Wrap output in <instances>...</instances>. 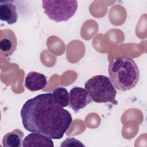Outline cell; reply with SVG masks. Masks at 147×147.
<instances>
[{
    "mask_svg": "<svg viewBox=\"0 0 147 147\" xmlns=\"http://www.w3.org/2000/svg\"><path fill=\"white\" fill-rule=\"evenodd\" d=\"M20 115L24 129L59 140L72 122L71 113L61 107L52 93L40 94L23 105Z\"/></svg>",
    "mask_w": 147,
    "mask_h": 147,
    "instance_id": "obj_1",
    "label": "cell"
},
{
    "mask_svg": "<svg viewBox=\"0 0 147 147\" xmlns=\"http://www.w3.org/2000/svg\"><path fill=\"white\" fill-rule=\"evenodd\" d=\"M110 80L114 87L119 91L133 88L140 79V70L133 59L121 56L111 60L109 65Z\"/></svg>",
    "mask_w": 147,
    "mask_h": 147,
    "instance_id": "obj_2",
    "label": "cell"
},
{
    "mask_svg": "<svg viewBox=\"0 0 147 147\" xmlns=\"http://www.w3.org/2000/svg\"><path fill=\"white\" fill-rule=\"evenodd\" d=\"M92 101L101 103H116L117 91L110 79L105 75H98L90 78L84 84Z\"/></svg>",
    "mask_w": 147,
    "mask_h": 147,
    "instance_id": "obj_3",
    "label": "cell"
},
{
    "mask_svg": "<svg viewBox=\"0 0 147 147\" xmlns=\"http://www.w3.org/2000/svg\"><path fill=\"white\" fill-rule=\"evenodd\" d=\"M45 14L49 19L56 22L67 21L72 17L78 8L77 1H42Z\"/></svg>",
    "mask_w": 147,
    "mask_h": 147,
    "instance_id": "obj_4",
    "label": "cell"
},
{
    "mask_svg": "<svg viewBox=\"0 0 147 147\" xmlns=\"http://www.w3.org/2000/svg\"><path fill=\"white\" fill-rule=\"evenodd\" d=\"M92 102V99L85 88L74 87L69 93V107L75 113L86 107Z\"/></svg>",
    "mask_w": 147,
    "mask_h": 147,
    "instance_id": "obj_5",
    "label": "cell"
},
{
    "mask_svg": "<svg viewBox=\"0 0 147 147\" xmlns=\"http://www.w3.org/2000/svg\"><path fill=\"white\" fill-rule=\"evenodd\" d=\"M17 47V39L11 29H2L0 34V53L1 56L7 57L13 55Z\"/></svg>",
    "mask_w": 147,
    "mask_h": 147,
    "instance_id": "obj_6",
    "label": "cell"
},
{
    "mask_svg": "<svg viewBox=\"0 0 147 147\" xmlns=\"http://www.w3.org/2000/svg\"><path fill=\"white\" fill-rule=\"evenodd\" d=\"M0 20L9 25L16 23L18 20L17 7L13 1H5L0 2Z\"/></svg>",
    "mask_w": 147,
    "mask_h": 147,
    "instance_id": "obj_7",
    "label": "cell"
},
{
    "mask_svg": "<svg viewBox=\"0 0 147 147\" xmlns=\"http://www.w3.org/2000/svg\"><path fill=\"white\" fill-rule=\"evenodd\" d=\"M47 77L39 72L31 71L25 80V87L30 91H36L44 88L47 85Z\"/></svg>",
    "mask_w": 147,
    "mask_h": 147,
    "instance_id": "obj_8",
    "label": "cell"
},
{
    "mask_svg": "<svg viewBox=\"0 0 147 147\" xmlns=\"http://www.w3.org/2000/svg\"><path fill=\"white\" fill-rule=\"evenodd\" d=\"M22 145L23 147H53L54 144L52 138L38 133L32 132L24 138Z\"/></svg>",
    "mask_w": 147,
    "mask_h": 147,
    "instance_id": "obj_9",
    "label": "cell"
},
{
    "mask_svg": "<svg viewBox=\"0 0 147 147\" xmlns=\"http://www.w3.org/2000/svg\"><path fill=\"white\" fill-rule=\"evenodd\" d=\"M24 133L20 129L6 133L2 139V145L5 147H21Z\"/></svg>",
    "mask_w": 147,
    "mask_h": 147,
    "instance_id": "obj_10",
    "label": "cell"
},
{
    "mask_svg": "<svg viewBox=\"0 0 147 147\" xmlns=\"http://www.w3.org/2000/svg\"><path fill=\"white\" fill-rule=\"evenodd\" d=\"M57 103L63 107L69 105V94L67 90L63 87L55 88L52 93Z\"/></svg>",
    "mask_w": 147,
    "mask_h": 147,
    "instance_id": "obj_11",
    "label": "cell"
},
{
    "mask_svg": "<svg viewBox=\"0 0 147 147\" xmlns=\"http://www.w3.org/2000/svg\"><path fill=\"white\" fill-rule=\"evenodd\" d=\"M61 146H85L79 140L74 137H68L62 142Z\"/></svg>",
    "mask_w": 147,
    "mask_h": 147,
    "instance_id": "obj_12",
    "label": "cell"
}]
</instances>
